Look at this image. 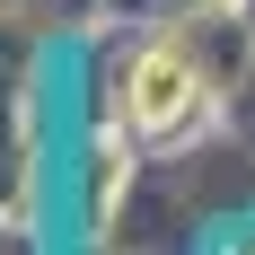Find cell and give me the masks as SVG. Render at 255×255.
<instances>
[{
    "instance_id": "obj_1",
    "label": "cell",
    "mask_w": 255,
    "mask_h": 255,
    "mask_svg": "<svg viewBox=\"0 0 255 255\" xmlns=\"http://www.w3.org/2000/svg\"><path fill=\"white\" fill-rule=\"evenodd\" d=\"M194 106H203V79L185 71L176 53H150V62L132 71V124L141 132H176Z\"/></svg>"
}]
</instances>
